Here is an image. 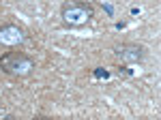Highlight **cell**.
<instances>
[{"label": "cell", "instance_id": "obj_1", "mask_svg": "<svg viewBox=\"0 0 161 120\" xmlns=\"http://www.w3.org/2000/svg\"><path fill=\"white\" fill-rule=\"evenodd\" d=\"M60 15L62 22L67 26H84L90 22V17L95 15V9L92 4L88 2H80V0H67L64 4L60 7Z\"/></svg>", "mask_w": 161, "mask_h": 120}, {"label": "cell", "instance_id": "obj_2", "mask_svg": "<svg viewBox=\"0 0 161 120\" xmlns=\"http://www.w3.org/2000/svg\"><path fill=\"white\" fill-rule=\"evenodd\" d=\"M0 69L13 77H28L35 71V62L22 52H9L0 60Z\"/></svg>", "mask_w": 161, "mask_h": 120}, {"label": "cell", "instance_id": "obj_3", "mask_svg": "<svg viewBox=\"0 0 161 120\" xmlns=\"http://www.w3.org/2000/svg\"><path fill=\"white\" fill-rule=\"evenodd\" d=\"M116 56L123 60V62H142L144 56H146V49L137 43H123L116 47Z\"/></svg>", "mask_w": 161, "mask_h": 120}, {"label": "cell", "instance_id": "obj_4", "mask_svg": "<svg viewBox=\"0 0 161 120\" xmlns=\"http://www.w3.org/2000/svg\"><path fill=\"white\" fill-rule=\"evenodd\" d=\"M24 41V32L13 24H4L0 26V43L2 45H17Z\"/></svg>", "mask_w": 161, "mask_h": 120}]
</instances>
